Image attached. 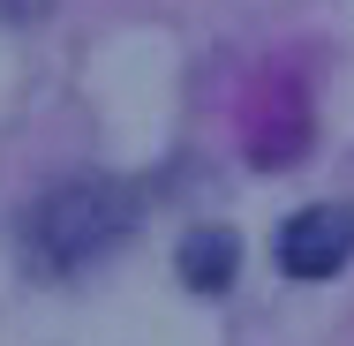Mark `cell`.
Instances as JSON below:
<instances>
[{
  "label": "cell",
  "mask_w": 354,
  "mask_h": 346,
  "mask_svg": "<svg viewBox=\"0 0 354 346\" xmlns=\"http://www.w3.org/2000/svg\"><path fill=\"white\" fill-rule=\"evenodd\" d=\"M136 211H143V196L129 181H113V173L53 181L38 204L23 211V256H30V271L68 278L83 264H98L106 249H121L136 233Z\"/></svg>",
  "instance_id": "obj_1"
},
{
  "label": "cell",
  "mask_w": 354,
  "mask_h": 346,
  "mask_svg": "<svg viewBox=\"0 0 354 346\" xmlns=\"http://www.w3.org/2000/svg\"><path fill=\"white\" fill-rule=\"evenodd\" d=\"M354 256V204H309L279 226V271L286 278H332Z\"/></svg>",
  "instance_id": "obj_2"
},
{
  "label": "cell",
  "mask_w": 354,
  "mask_h": 346,
  "mask_svg": "<svg viewBox=\"0 0 354 346\" xmlns=\"http://www.w3.org/2000/svg\"><path fill=\"white\" fill-rule=\"evenodd\" d=\"M174 271L189 294H226L234 271H241V241L226 233V226H196V233H181V249H174Z\"/></svg>",
  "instance_id": "obj_3"
},
{
  "label": "cell",
  "mask_w": 354,
  "mask_h": 346,
  "mask_svg": "<svg viewBox=\"0 0 354 346\" xmlns=\"http://www.w3.org/2000/svg\"><path fill=\"white\" fill-rule=\"evenodd\" d=\"M53 0H0V23H30V15H46Z\"/></svg>",
  "instance_id": "obj_4"
}]
</instances>
